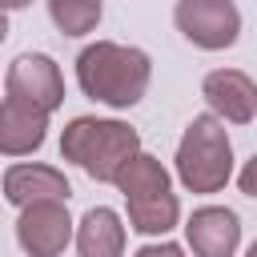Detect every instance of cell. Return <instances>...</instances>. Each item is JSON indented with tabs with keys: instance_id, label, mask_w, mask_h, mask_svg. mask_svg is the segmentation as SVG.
<instances>
[{
	"instance_id": "cell-13",
	"label": "cell",
	"mask_w": 257,
	"mask_h": 257,
	"mask_svg": "<svg viewBox=\"0 0 257 257\" xmlns=\"http://www.w3.org/2000/svg\"><path fill=\"white\" fill-rule=\"evenodd\" d=\"M48 16L64 36H84L100 24V0H48Z\"/></svg>"
},
{
	"instance_id": "cell-10",
	"label": "cell",
	"mask_w": 257,
	"mask_h": 257,
	"mask_svg": "<svg viewBox=\"0 0 257 257\" xmlns=\"http://www.w3.org/2000/svg\"><path fill=\"white\" fill-rule=\"evenodd\" d=\"M44 137H48V112L44 108L16 100V96L0 100V153L4 157H28L44 145Z\"/></svg>"
},
{
	"instance_id": "cell-15",
	"label": "cell",
	"mask_w": 257,
	"mask_h": 257,
	"mask_svg": "<svg viewBox=\"0 0 257 257\" xmlns=\"http://www.w3.org/2000/svg\"><path fill=\"white\" fill-rule=\"evenodd\" d=\"M237 185H241V193L245 197H257V153L245 161V169L237 173Z\"/></svg>"
},
{
	"instance_id": "cell-17",
	"label": "cell",
	"mask_w": 257,
	"mask_h": 257,
	"mask_svg": "<svg viewBox=\"0 0 257 257\" xmlns=\"http://www.w3.org/2000/svg\"><path fill=\"white\" fill-rule=\"evenodd\" d=\"M4 36H8V16L0 12V44H4Z\"/></svg>"
},
{
	"instance_id": "cell-1",
	"label": "cell",
	"mask_w": 257,
	"mask_h": 257,
	"mask_svg": "<svg viewBox=\"0 0 257 257\" xmlns=\"http://www.w3.org/2000/svg\"><path fill=\"white\" fill-rule=\"evenodd\" d=\"M153 80V60L145 48L96 40L76 56V84L84 96L108 108H133Z\"/></svg>"
},
{
	"instance_id": "cell-11",
	"label": "cell",
	"mask_w": 257,
	"mask_h": 257,
	"mask_svg": "<svg viewBox=\"0 0 257 257\" xmlns=\"http://www.w3.org/2000/svg\"><path fill=\"white\" fill-rule=\"evenodd\" d=\"M68 177L52 165H12L4 169V201H12L16 209L40 205V201H68Z\"/></svg>"
},
{
	"instance_id": "cell-6",
	"label": "cell",
	"mask_w": 257,
	"mask_h": 257,
	"mask_svg": "<svg viewBox=\"0 0 257 257\" xmlns=\"http://www.w3.org/2000/svg\"><path fill=\"white\" fill-rule=\"evenodd\" d=\"M8 96L16 100H28L44 112H56L64 104V76H60V64L44 52H20L12 64H8Z\"/></svg>"
},
{
	"instance_id": "cell-7",
	"label": "cell",
	"mask_w": 257,
	"mask_h": 257,
	"mask_svg": "<svg viewBox=\"0 0 257 257\" xmlns=\"http://www.w3.org/2000/svg\"><path fill=\"white\" fill-rule=\"evenodd\" d=\"M16 241L28 257H60L72 241V217H68L64 201H40V205L20 209Z\"/></svg>"
},
{
	"instance_id": "cell-8",
	"label": "cell",
	"mask_w": 257,
	"mask_h": 257,
	"mask_svg": "<svg viewBox=\"0 0 257 257\" xmlns=\"http://www.w3.org/2000/svg\"><path fill=\"white\" fill-rule=\"evenodd\" d=\"M201 96H205V104L213 108L217 120L249 124L257 116V84L241 68H213L201 80Z\"/></svg>"
},
{
	"instance_id": "cell-14",
	"label": "cell",
	"mask_w": 257,
	"mask_h": 257,
	"mask_svg": "<svg viewBox=\"0 0 257 257\" xmlns=\"http://www.w3.org/2000/svg\"><path fill=\"white\" fill-rule=\"evenodd\" d=\"M133 257H185V249L177 241H157V245H141Z\"/></svg>"
},
{
	"instance_id": "cell-16",
	"label": "cell",
	"mask_w": 257,
	"mask_h": 257,
	"mask_svg": "<svg viewBox=\"0 0 257 257\" xmlns=\"http://www.w3.org/2000/svg\"><path fill=\"white\" fill-rule=\"evenodd\" d=\"M32 0H0V12H8V8H28Z\"/></svg>"
},
{
	"instance_id": "cell-12",
	"label": "cell",
	"mask_w": 257,
	"mask_h": 257,
	"mask_svg": "<svg viewBox=\"0 0 257 257\" xmlns=\"http://www.w3.org/2000/svg\"><path fill=\"white\" fill-rule=\"evenodd\" d=\"M76 253L80 257H120L124 253V225L108 205H92L76 225Z\"/></svg>"
},
{
	"instance_id": "cell-2",
	"label": "cell",
	"mask_w": 257,
	"mask_h": 257,
	"mask_svg": "<svg viewBox=\"0 0 257 257\" xmlns=\"http://www.w3.org/2000/svg\"><path fill=\"white\" fill-rule=\"evenodd\" d=\"M137 153H141L137 128L112 116H72L60 133V157L80 165L92 181L104 185H112Z\"/></svg>"
},
{
	"instance_id": "cell-4",
	"label": "cell",
	"mask_w": 257,
	"mask_h": 257,
	"mask_svg": "<svg viewBox=\"0 0 257 257\" xmlns=\"http://www.w3.org/2000/svg\"><path fill=\"white\" fill-rule=\"evenodd\" d=\"M229 177H233V145L225 120H217L213 112L193 116L177 145V181L189 193H221Z\"/></svg>"
},
{
	"instance_id": "cell-18",
	"label": "cell",
	"mask_w": 257,
	"mask_h": 257,
	"mask_svg": "<svg viewBox=\"0 0 257 257\" xmlns=\"http://www.w3.org/2000/svg\"><path fill=\"white\" fill-rule=\"evenodd\" d=\"M245 257H257V241H253V245H249V249H245Z\"/></svg>"
},
{
	"instance_id": "cell-5",
	"label": "cell",
	"mask_w": 257,
	"mask_h": 257,
	"mask_svg": "<svg viewBox=\"0 0 257 257\" xmlns=\"http://www.w3.org/2000/svg\"><path fill=\"white\" fill-rule=\"evenodd\" d=\"M173 20L177 32L205 52L233 48L241 36V12L233 0H177Z\"/></svg>"
},
{
	"instance_id": "cell-9",
	"label": "cell",
	"mask_w": 257,
	"mask_h": 257,
	"mask_svg": "<svg viewBox=\"0 0 257 257\" xmlns=\"http://www.w3.org/2000/svg\"><path fill=\"white\" fill-rule=\"evenodd\" d=\"M185 241L197 257H233L241 245V221L225 205H205L185 221Z\"/></svg>"
},
{
	"instance_id": "cell-3",
	"label": "cell",
	"mask_w": 257,
	"mask_h": 257,
	"mask_svg": "<svg viewBox=\"0 0 257 257\" xmlns=\"http://www.w3.org/2000/svg\"><path fill=\"white\" fill-rule=\"evenodd\" d=\"M128 205V225L141 233V237H161L169 233L177 221H181V201L173 193V181H169V169L149 157V153H137L120 177L112 181Z\"/></svg>"
}]
</instances>
